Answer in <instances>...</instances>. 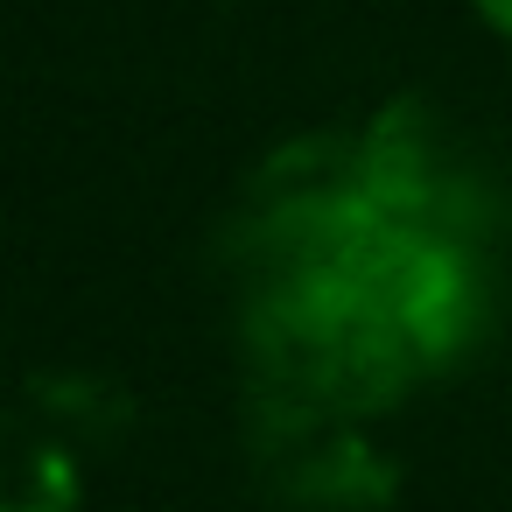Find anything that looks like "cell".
Here are the masks:
<instances>
[{"label": "cell", "mask_w": 512, "mask_h": 512, "mask_svg": "<svg viewBox=\"0 0 512 512\" xmlns=\"http://www.w3.org/2000/svg\"><path fill=\"white\" fill-rule=\"evenodd\" d=\"M253 463L295 498L365 512L393 491L365 449L463 372L498 309V197L414 106L274 148L218 239Z\"/></svg>", "instance_id": "6da1fadb"}, {"label": "cell", "mask_w": 512, "mask_h": 512, "mask_svg": "<svg viewBox=\"0 0 512 512\" xmlns=\"http://www.w3.org/2000/svg\"><path fill=\"white\" fill-rule=\"evenodd\" d=\"M0 512H78V456L36 407H0Z\"/></svg>", "instance_id": "7a4b0ae2"}, {"label": "cell", "mask_w": 512, "mask_h": 512, "mask_svg": "<svg viewBox=\"0 0 512 512\" xmlns=\"http://www.w3.org/2000/svg\"><path fill=\"white\" fill-rule=\"evenodd\" d=\"M470 8L484 15V29H498V36H512V0H470Z\"/></svg>", "instance_id": "3957f363"}]
</instances>
